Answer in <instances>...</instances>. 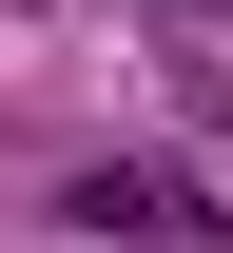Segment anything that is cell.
I'll use <instances>...</instances> for the list:
<instances>
[{
    "instance_id": "cell-1",
    "label": "cell",
    "mask_w": 233,
    "mask_h": 253,
    "mask_svg": "<svg viewBox=\"0 0 233 253\" xmlns=\"http://www.w3.org/2000/svg\"><path fill=\"white\" fill-rule=\"evenodd\" d=\"M78 234H136V253H175V234H214V195L175 175V156H117V175H78Z\"/></svg>"
}]
</instances>
